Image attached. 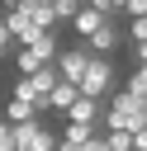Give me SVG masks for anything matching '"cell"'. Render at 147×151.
<instances>
[{"label": "cell", "mask_w": 147, "mask_h": 151, "mask_svg": "<svg viewBox=\"0 0 147 151\" xmlns=\"http://www.w3.org/2000/svg\"><path fill=\"white\" fill-rule=\"evenodd\" d=\"M133 57H138V61H147V38H138V42H133Z\"/></svg>", "instance_id": "cell-22"}, {"label": "cell", "mask_w": 147, "mask_h": 151, "mask_svg": "<svg viewBox=\"0 0 147 151\" xmlns=\"http://www.w3.org/2000/svg\"><path fill=\"white\" fill-rule=\"evenodd\" d=\"M133 14H147V0H123V19H133Z\"/></svg>", "instance_id": "cell-20"}, {"label": "cell", "mask_w": 147, "mask_h": 151, "mask_svg": "<svg viewBox=\"0 0 147 151\" xmlns=\"http://www.w3.org/2000/svg\"><path fill=\"white\" fill-rule=\"evenodd\" d=\"M14 47H19V42H14V33H9V28H5V19H0V61H5V57H14Z\"/></svg>", "instance_id": "cell-17"}, {"label": "cell", "mask_w": 147, "mask_h": 151, "mask_svg": "<svg viewBox=\"0 0 147 151\" xmlns=\"http://www.w3.org/2000/svg\"><path fill=\"white\" fill-rule=\"evenodd\" d=\"M14 151H57V137L43 118H24L14 123Z\"/></svg>", "instance_id": "cell-3"}, {"label": "cell", "mask_w": 147, "mask_h": 151, "mask_svg": "<svg viewBox=\"0 0 147 151\" xmlns=\"http://www.w3.org/2000/svg\"><path fill=\"white\" fill-rule=\"evenodd\" d=\"M9 5H33V0H9Z\"/></svg>", "instance_id": "cell-24"}, {"label": "cell", "mask_w": 147, "mask_h": 151, "mask_svg": "<svg viewBox=\"0 0 147 151\" xmlns=\"http://www.w3.org/2000/svg\"><path fill=\"white\" fill-rule=\"evenodd\" d=\"M104 151H109V146H104Z\"/></svg>", "instance_id": "cell-25"}, {"label": "cell", "mask_w": 147, "mask_h": 151, "mask_svg": "<svg viewBox=\"0 0 147 151\" xmlns=\"http://www.w3.org/2000/svg\"><path fill=\"white\" fill-rule=\"evenodd\" d=\"M81 94H90V99H109L114 90H119V71H114V57H104V52H90V61H85V71H81Z\"/></svg>", "instance_id": "cell-1"}, {"label": "cell", "mask_w": 147, "mask_h": 151, "mask_svg": "<svg viewBox=\"0 0 147 151\" xmlns=\"http://www.w3.org/2000/svg\"><path fill=\"white\" fill-rule=\"evenodd\" d=\"M81 5H85V0H52V9H57V24H71Z\"/></svg>", "instance_id": "cell-15"}, {"label": "cell", "mask_w": 147, "mask_h": 151, "mask_svg": "<svg viewBox=\"0 0 147 151\" xmlns=\"http://www.w3.org/2000/svg\"><path fill=\"white\" fill-rule=\"evenodd\" d=\"M14 66H19V76H28V71L47 66V57H43L38 47H14Z\"/></svg>", "instance_id": "cell-12"}, {"label": "cell", "mask_w": 147, "mask_h": 151, "mask_svg": "<svg viewBox=\"0 0 147 151\" xmlns=\"http://www.w3.org/2000/svg\"><path fill=\"white\" fill-rule=\"evenodd\" d=\"M128 38H133V42L147 38V14H133V19H128Z\"/></svg>", "instance_id": "cell-18"}, {"label": "cell", "mask_w": 147, "mask_h": 151, "mask_svg": "<svg viewBox=\"0 0 147 151\" xmlns=\"http://www.w3.org/2000/svg\"><path fill=\"white\" fill-rule=\"evenodd\" d=\"M123 90H133V94L142 99V109H147V61H138V71L123 80Z\"/></svg>", "instance_id": "cell-13"}, {"label": "cell", "mask_w": 147, "mask_h": 151, "mask_svg": "<svg viewBox=\"0 0 147 151\" xmlns=\"http://www.w3.org/2000/svg\"><path fill=\"white\" fill-rule=\"evenodd\" d=\"M85 61H90V47H85V42H71V47H57V57H52V66H57V71H62L66 80H81Z\"/></svg>", "instance_id": "cell-4"}, {"label": "cell", "mask_w": 147, "mask_h": 151, "mask_svg": "<svg viewBox=\"0 0 147 151\" xmlns=\"http://www.w3.org/2000/svg\"><path fill=\"white\" fill-rule=\"evenodd\" d=\"M76 94H81V85H76V80H66V76H62V80H57V85H52V90H47V113H66V109H71V99H76Z\"/></svg>", "instance_id": "cell-6"}, {"label": "cell", "mask_w": 147, "mask_h": 151, "mask_svg": "<svg viewBox=\"0 0 147 151\" xmlns=\"http://www.w3.org/2000/svg\"><path fill=\"white\" fill-rule=\"evenodd\" d=\"M57 151H81V142H66V137H57Z\"/></svg>", "instance_id": "cell-23"}, {"label": "cell", "mask_w": 147, "mask_h": 151, "mask_svg": "<svg viewBox=\"0 0 147 151\" xmlns=\"http://www.w3.org/2000/svg\"><path fill=\"white\" fill-rule=\"evenodd\" d=\"M104 19H109V14H100L95 5H81V9H76V19H71V28H76V38H90Z\"/></svg>", "instance_id": "cell-8"}, {"label": "cell", "mask_w": 147, "mask_h": 151, "mask_svg": "<svg viewBox=\"0 0 147 151\" xmlns=\"http://www.w3.org/2000/svg\"><path fill=\"white\" fill-rule=\"evenodd\" d=\"M95 127H100V123H71V118H66V132H62V137H66V142H85Z\"/></svg>", "instance_id": "cell-14"}, {"label": "cell", "mask_w": 147, "mask_h": 151, "mask_svg": "<svg viewBox=\"0 0 147 151\" xmlns=\"http://www.w3.org/2000/svg\"><path fill=\"white\" fill-rule=\"evenodd\" d=\"M85 5H95L100 14H109V19H119L123 14V0H85Z\"/></svg>", "instance_id": "cell-16"}, {"label": "cell", "mask_w": 147, "mask_h": 151, "mask_svg": "<svg viewBox=\"0 0 147 151\" xmlns=\"http://www.w3.org/2000/svg\"><path fill=\"white\" fill-rule=\"evenodd\" d=\"M81 42H85L90 52H104V57H114L123 38H119V24H114V19H104V24H100V28L90 33V38H81Z\"/></svg>", "instance_id": "cell-5"}, {"label": "cell", "mask_w": 147, "mask_h": 151, "mask_svg": "<svg viewBox=\"0 0 147 151\" xmlns=\"http://www.w3.org/2000/svg\"><path fill=\"white\" fill-rule=\"evenodd\" d=\"M24 9H28V24H33V28H57L52 0H33V5H24Z\"/></svg>", "instance_id": "cell-10"}, {"label": "cell", "mask_w": 147, "mask_h": 151, "mask_svg": "<svg viewBox=\"0 0 147 151\" xmlns=\"http://www.w3.org/2000/svg\"><path fill=\"white\" fill-rule=\"evenodd\" d=\"M38 113H43V109H38V104H28V99H19V94H9V99H5V118H9V123L38 118Z\"/></svg>", "instance_id": "cell-11"}, {"label": "cell", "mask_w": 147, "mask_h": 151, "mask_svg": "<svg viewBox=\"0 0 147 151\" xmlns=\"http://www.w3.org/2000/svg\"><path fill=\"white\" fill-rule=\"evenodd\" d=\"M133 151H147V123H142V127H133Z\"/></svg>", "instance_id": "cell-21"}, {"label": "cell", "mask_w": 147, "mask_h": 151, "mask_svg": "<svg viewBox=\"0 0 147 151\" xmlns=\"http://www.w3.org/2000/svg\"><path fill=\"white\" fill-rule=\"evenodd\" d=\"M0 151H14V123L0 118Z\"/></svg>", "instance_id": "cell-19"}, {"label": "cell", "mask_w": 147, "mask_h": 151, "mask_svg": "<svg viewBox=\"0 0 147 151\" xmlns=\"http://www.w3.org/2000/svg\"><path fill=\"white\" fill-rule=\"evenodd\" d=\"M147 123V109H142V99L133 94V90H114L109 94V113H104V127H123V132H133V127H142Z\"/></svg>", "instance_id": "cell-2"}, {"label": "cell", "mask_w": 147, "mask_h": 151, "mask_svg": "<svg viewBox=\"0 0 147 151\" xmlns=\"http://www.w3.org/2000/svg\"><path fill=\"white\" fill-rule=\"evenodd\" d=\"M100 113H104V99H90V94H76L71 109H66L71 123H100Z\"/></svg>", "instance_id": "cell-7"}, {"label": "cell", "mask_w": 147, "mask_h": 151, "mask_svg": "<svg viewBox=\"0 0 147 151\" xmlns=\"http://www.w3.org/2000/svg\"><path fill=\"white\" fill-rule=\"evenodd\" d=\"M5 28L14 33V42H24V38L33 33V24H28V9H24V5H9V9H5Z\"/></svg>", "instance_id": "cell-9"}]
</instances>
